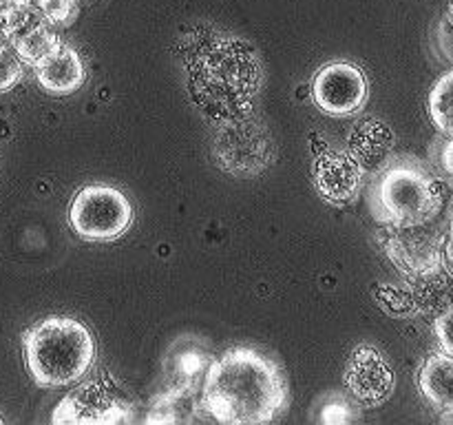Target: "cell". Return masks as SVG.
<instances>
[{"instance_id": "cell-12", "label": "cell", "mask_w": 453, "mask_h": 425, "mask_svg": "<svg viewBox=\"0 0 453 425\" xmlns=\"http://www.w3.org/2000/svg\"><path fill=\"white\" fill-rule=\"evenodd\" d=\"M423 397L441 410L453 412V357L447 352L432 354L418 372Z\"/></svg>"}, {"instance_id": "cell-2", "label": "cell", "mask_w": 453, "mask_h": 425, "mask_svg": "<svg viewBox=\"0 0 453 425\" xmlns=\"http://www.w3.org/2000/svg\"><path fill=\"white\" fill-rule=\"evenodd\" d=\"M25 361L35 383L42 388H65L91 370L96 341L78 319L47 317L27 330Z\"/></svg>"}, {"instance_id": "cell-22", "label": "cell", "mask_w": 453, "mask_h": 425, "mask_svg": "<svg viewBox=\"0 0 453 425\" xmlns=\"http://www.w3.org/2000/svg\"><path fill=\"white\" fill-rule=\"evenodd\" d=\"M0 423H3V419H0Z\"/></svg>"}, {"instance_id": "cell-1", "label": "cell", "mask_w": 453, "mask_h": 425, "mask_svg": "<svg viewBox=\"0 0 453 425\" xmlns=\"http://www.w3.org/2000/svg\"><path fill=\"white\" fill-rule=\"evenodd\" d=\"M288 388L273 359L250 348L228 350L208 367L203 407L219 423H270L286 406Z\"/></svg>"}, {"instance_id": "cell-9", "label": "cell", "mask_w": 453, "mask_h": 425, "mask_svg": "<svg viewBox=\"0 0 453 425\" xmlns=\"http://www.w3.org/2000/svg\"><path fill=\"white\" fill-rule=\"evenodd\" d=\"M34 66L40 87L51 96H69V93L78 91L87 80L82 58L73 47L65 42L58 44L51 53H47Z\"/></svg>"}, {"instance_id": "cell-16", "label": "cell", "mask_w": 453, "mask_h": 425, "mask_svg": "<svg viewBox=\"0 0 453 425\" xmlns=\"http://www.w3.org/2000/svg\"><path fill=\"white\" fill-rule=\"evenodd\" d=\"M376 295H379V299L383 301V305L389 310V313H394V314L416 313L414 301H411V295H410V290H407V286L405 288L385 286V288H380Z\"/></svg>"}, {"instance_id": "cell-5", "label": "cell", "mask_w": 453, "mask_h": 425, "mask_svg": "<svg viewBox=\"0 0 453 425\" xmlns=\"http://www.w3.org/2000/svg\"><path fill=\"white\" fill-rule=\"evenodd\" d=\"M365 73L352 62H330L312 80V100L323 113L343 115L357 113L367 100Z\"/></svg>"}, {"instance_id": "cell-6", "label": "cell", "mask_w": 453, "mask_h": 425, "mask_svg": "<svg viewBox=\"0 0 453 425\" xmlns=\"http://www.w3.org/2000/svg\"><path fill=\"white\" fill-rule=\"evenodd\" d=\"M345 385L365 406H380L392 397L396 376L380 350L358 345L345 366Z\"/></svg>"}, {"instance_id": "cell-18", "label": "cell", "mask_w": 453, "mask_h": 425, "mask_svg": "<svg viewBox=\"0 0 453 425\" xmlns=\"http://www.w3.org/2000/svg\"><path fill=\"white\" fill-rule=\"evenodd\" d=\"M436 166L438 173L453 184V137L447 135V140L441 142L436 151Z\"/></svg>"}, {"instance_id": "cell-14", "label": "cell", "mask_w": 453, "mask_h": 425, "mask_svg": "<svg viewBox=\"0 0 453 425\" xmlns=\"http://www.w3.org/2000/svg\"><path fill=\"white\" fill-rule=\"evenodd\" d=\"M429 115L441 133L453 137V71L441 75L429 91Z\"/></svg>"}, {"instance_id": "cell-21", "label": "cell", "mask_w": 453, "mask_h": 425, "mask_svg": "<svg viewBox=\"0 0 453 425\" xmlns=\"http://www.w3.org/2000/svg\"><path fill=\"white\" fill-rule=\"evenodd\" d=\"M449 230L453 233V215H451V224H449Z\"/></svg>"}, {"instance_id": "cell-13", "label": "cell", "mask_w": 453, "mask_h": 425, "mask_svg": "<svg viewBox=\"0 0 453 425\" xmlns=\"http://www.w3.org/2000/svg\"><path fill=\"white\" fill-rule=\"evenodd\" d=\"M12 47L16 49V53L20 56L22 62L27 65H35V62L42 60L47 53H51L53 49L60 44L56 31L51 29V22L40 20L35 25L27 27V29L18 31L16 35L9 38Z\"/></svg>"}, {"instance_id": "cell-19", "label": "cell", "mask_w": 453, "mask_h": 425, "mask_svg": "<svg viewBox=\"0 0 453 425\" xmlns=\"http://www.w3.org/2000/svg\"><path fill=\"white\" fill-rule=\"evenodd\" d=\"M441 47L447 53V58L453 60V22L447 20V18L441 25Z\"/></svg>"}, {"instance_id": "cell-3", "label": "cell", "mask_w": 453, "mask_h": 425, "mask_svg": "<svg viewBox=\"0 0 453 425\" xmlns=\"http://www.w3.org/2000/svg\"><path fill=\"white\" fill-rule=\"evenodd\" d=\"M442 184L416 159H398L380 168L372 189L376 217L394 228L425 226L442 208Z\"/></svg>"}, {"instance_id": "cell-15", "label": "cell", "mask_w": 453, "mask_h": 425, "mask_svg": "<svg viewBox=\"0 0 453 425\" xmlns=\"http://www.w3.org/2000/svg\"><path fill=\"white\" fill-rule=\"evenodd\" d=\"M22 66H25V62L20 60L12 42L0 44V91H9L20 82Z\"/></svg>"}, {"instance_id": "cell-10", "label": "cell", "mask_w": 453, "mask_h": 425, "mask_svg": "<svg viewBox=\"0 0 453 425\" xmlns=\"http://www.w3.org/2000/svg\"><path fill=\"white\" fill-rule=\"evenodd\" d=\"M407 290L414 301L416 313L438 317L453 304V277L447 273L445 266L416 277H407Z\"/></svg>"}, {"instance_id": "cell-17", "label": "cell", "mask_w": 453, "mask_h": 425, "mask_svg": "<svg viewBox=\"0 0 453 425\" xmlns=\"http://www.w3.org/2000/svg\"><path fill=\"white\" fill-rule=\"evenodd\" d=\"M434 332H436L442 352L453 357V304L438 317H434Z\"/></svg>"}, {"instance_id": "cell-11", "label": "cell", "mask_w": 453, "mask_h": 425, "mask_svg": "<svg viewBox=\"0 0 453 425\" xmlns=\"http://www.w3.org/2000/svg\"><path fill=\"white\" fill-rule=\"evenodd\" d=\"M394 151V133L383 122L358 124L349 140V155L361 164V168H385L389 164Z\"/></svg>"}, {"instance_id": "cell-20", "label": "cell", "mask_w": 453, "mask_h": 425, "mask_svg": "<svg viewBox=\"0 0 453 425\" xmlns=\"http://www.w3.org/2000/svg\"><path fill=\"white\" fill-rule=\"evenodd\" d=\"M447 20H449V22H453V0H451V3H449V9H447Z\"/></svg>"}, {"instance_id": "cell-7", "label": "cell", "mask_w": 453, "mask_h": 425, "mask_svg": "<svg viewBox=\"0 0 453 425\" xmlns=\"http://www.w3.org/2000/svg\"><path fill=\"white\" fill-rule=\"evenodd\" d=\"M442 242L445 239L429 233L423 226H410V228H396V233L385 243V251L405 277H416L441 268Z\"/></svg>"}, {"instance_id": "cell-4", "label": "cell", "mask_w": 453, "mask_h": 425, "mask_svg": "<svg viewBox=\"0 0 453 425\" xmlns=\"http://www.w3.org/2000/svg\"><path fill=\"white\" fill-rule=\"evenodd\" d=\"M69 221L82 239L109 242L131 228L133 206L115 186L88 184L75 193L69 206Z\"/></svg>"}, {"instance_id": "cell-8", "label": "cell", "mask_w": 453, "mask_h": 425, "mask_svg": "<svg viewBox=\"0 0 453 425\" xmlns=\"http://www.w3.org/2000/svg\"><path fill=\"white\" fill-rule=\"evenodd\" d=\"M314 184L330 202H349L363 184V168L343 151H327L314 162Z\"/></svg>"}]
</instances>
